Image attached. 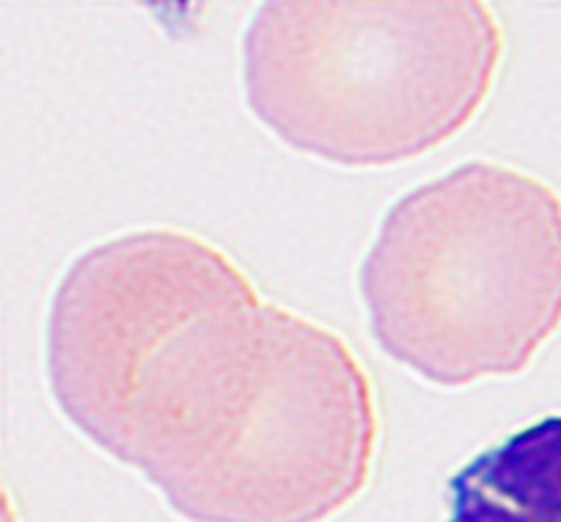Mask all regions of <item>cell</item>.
Returning <instances> with one entry per match:
<instances>
[{
  "label": "cell",
  "instance_id": "obj_1",
  "mask_svg": "<svg viewBox=\"0 0 561 522\" xmlns=\"http://www.w3.org/2000/svg\"><path fill=\"white\" fill-rule=\"evenodd\" d=\"M70 422L193 522H322L373 473V381L334 330L264 302L190 233L108 240L48 322Z\"/></svg>",
  "mask_w": 561,
  "mask_h": 522
},
{
  "label": "cell",
  "instance_id": "obj_2",
  "mask_svg": "<svg viewBox=\"0 0 561 522\" xmlns=\"http://www.w3.org/2000/svg\"><path fill=\"white\" fill-rule=\"evenodd\" d=\"M379 346L427 381L518 374L561 324V197L473 161L403 197L360 271Z\"/></svg>",
  "mask_w": 561,
  "mask_h": 522
},
{
  "label": "cell",
  "instance_id": "obj_3",
  "mask_svg": "<svg viewBox=\"0 0 561 522\" xmlns=\"http://www.w3.org/2000/svg\"><path fill=\"white\" fill-rule=\"evenodd\" d=\"M502 46L482 3H266L245 34L248 101L293 149L389 165L473 120Z\"/></svg>",
  "mask_w": 561,
  "mask_h": 522
},
{
  "label": "cell",
  "instance_id": "obj_4",
  "mask_svg": "<svg viewBox=\"0 0 561 522\" xmlns=\"http://www.w3.org/2000/svg\"><path fill=\"white\" fill-rule=\"evenodd\" d=\"M449 494V522H561V415L480 453Z\"/></svg>",
  "mask_w": 561,
  "mask_h": 522
}]
</instances>
